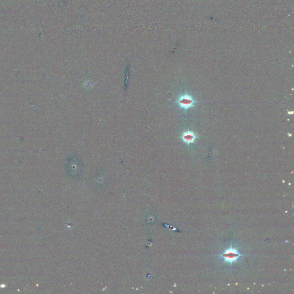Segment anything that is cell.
Masks as SVG:
<instances>
[{
	"instance_id": "obj_1",
	"label": "cell",
	"mask_w": 294,
	"mask_h": 294,
	"mask_svg": "<svg viewBox=\"0 0 294 294\" xmlns=\"http://www.w3.org/2000/svg\"><path fill=\"white\" fill-rule=\"evenodd\" d=\"M244 256L245 254H241L237 249L233 248L232 244H230V247L229 248L225 250L219 254V256L222 259L224 263L230 264V265H232L233 263L238 261L241 257Z\"/></svg>"
},
{
	"instance_id": "obj_2",
	"label": "cell",
	"mask_w": 294,
	"mask_h": 294,
	"mask_svg": "<svg viewBox=\"0 0 294 294\" xmlns=\"http://www.w3.org/2000/svg\"><path fill=\"white\" fill-rule=\"evenodd\" d=\"M195 103L193 98H192L190 95H184L182 96L179 99V104L180 106L184 109H189L194 106V103Z\"/></svg>"
},
{
	"instance_id": "obj_3",
	"label": "cell",
	"mask_w": 294,
	"mask_h": 294,
	"mask_svg": "<svg viewBox=\"0 0 294 294\" xmlns=\"http://www.w3.org/2000/svg\"><path fill=\"white\" fill-rule=\"evenodd\" d=\"M195 138H196V136L195 134L190 131L184 132L182 136V139L183 141L188 144L194 143Z\"/></svg>"
}]
</instances>
